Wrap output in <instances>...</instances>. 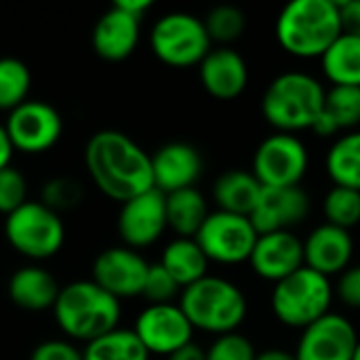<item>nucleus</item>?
Wrapping results in <instances>:
<instances>
[{
  "mask_svg": "<svg viewBox=\"0 0 360 360\" xmlns=\"http://www.w3.org/2000/svg\"><path fill=\"white\" fill-rule=\"evenodd\" d=\"M255 360H297V359H295V352H289V350H283V348H268V350L257 352Z\"/></svg>",
  "mask_w": 360,
  "mask_h": 360,
  "instance_id": "obj_43",
  "label": "nucleus"
},
{
  "mask_svg": "<svg viewBox=\"0 0 360 360\" xmlns=\"http://www.w3.org/2000/svg\"><path fill=\"white\" fill-rule=\"evenodd\" d=\"M30 360H84L82 359V352L65 342V340H49V342H42L38 344L32 354Z\"/></svg>",
  "mask_w": 360,
  "mask_h": 360,
  "instance_id": "obj_38",
  "label": "nucleus"
},
{
  "mask_svg": "<svg viewBox=\"0 0 360 360\" xmlns=\"http://www.w3.org/2000/svg\"><path fill=\"white\" fill-rule=\"evenodd\" d=\"M198 78L211 97L230 101L245 93L249 84V65L238 51L230 46H217L211 49L200 61Z\"/></svg>",
  "mask_w": 360,
  "mask_h": 360,
  "instance_id": "obj_19",
  "label": "nucleus"
},
{
  "mask_svg": "<svg viewBox=\"0 0 360 360\" xmlns=\"http://www.w3.org/2000/svg\"><path fill=\"white\" fill-rule=\"evenodd\" d=\"M257 238L259 234L249 217L226 211H213L194 236L207 259L221 266L249 264Z\"/></svg>",
  "mask_w": 360,
  "mask_h": 360,
  "instance_id": "obj_9",
  "label": "nucleus"
},
{
  "mask_svg": "<svg viewBox=\"0 0 360 360\" xmlns=\"http://www.w3.org/2000/svg\"><path fill=\"white\" fill-rule=\"evenodd\" d=\"M84 360H150V352L143 348L133 329H114L82 350Z\"/></svg>",
  "mask_w": 360,
  "mask_h": 360,
  "instance_id": "obj_28",
  "label": "nucleus"
},
{
  "mask_svg": "<svg viewBox=\"0 0 360 360\" xmlns=\"http://www.w3.org/2000/svg\"><path fill=\"white\" fill-rule=\"evenodd\" d=\"M209 259L194 238H175L171 240L160 257V266L177 281L181 289L194 285L207 276Z\"/></svg>",
  "mask_w": 360,
  "mask_h": 360,
  "instance_id": "obj_25",
  "label": "nucleus"
},
{
  "mask_svg": "<svg viewBox=\"0 0 360 360\" xmlns=\"http://www.w3.org/2000/svg\"><path fill=\"white\" fill-rule=\"evenodd\" d=\"M310 167L306 143L291 133H274L266 137L251 162V173L264 188L300 186Z\"/></svg>",
  "mask_w": 360,
  "mask_h": 360,
  "instance_id": "obj_10",
  "label": "nucleus"
},
{
  "mask_svg": "<svg viewBox=\"0 0 360 360\" xmlns=\"http://www.w3.org/2000/svg\"><path fill=\"white\" fill-rule=\"evenodd\" d=\"M352 360H360V342H359V348H356V352H354V359Z\"/></svg>",
  "mask_w": 360,
  "mask_h": 360,
  "instance_id": "obj_44",
  "label": "nucleus"
},
{
  "mask_svg": "<svg viewBox=\"0 0 360 360\" xmlns=\"http://www.w3.org/2000/svg\"><path fill=\"white\" fill-rule=\"evenodd\" d=\"M179 291H181V287L160 266V262L158 264H150L141 297H146L150 304H173V300L179 295Z\"/></svg>",
  "mask_w": 360,
  "mask_h": 360,
  "instance_id": "obj_34",
  "label": "nucleus"
},
{
  "mask_svg": "<svg viewBox=\"0 0 360 360\" xmlns=\"http://www.w3.org/2000/svg\"><path fill=\"white\" fill-rule=\"evenodd\" d=\"M335 297L352 310H360V266H350L346 268L340 278L338 285L333 287Z\"/></svg>",
  "mask_w": 360,
  "mask_h": 360,
  "instance_id": "obj_37",
  "label": "nucleus"
},
{
  "mask_svg": "<svg viewBox=\"0 0 360 360\" xmlns=\"http://www.w3.org/2000/svg\"><path fill=\"white\" fill-rule=\"evenodd\" d=\"M310 196L302 186L293 188H264L262 196L249 215L257 234L293 232L310 215Z\"/></svg>",
  "mask_w": 360,
  "mask_h": 360,
  "instance_id": "obj_16",
  "label": "nucleus"
},
{
  "mask_svg": "<svg viewBox=\"0 0 360 360\" xmlns=\"http://www.w3.org/2000/svg\"><path fill=\"white\" fill-rule=\"evenodd\" d=\"M342 34L340 0H293L276 17V40L297 59H321Z\"/></svg>",
  "mask_w": 360,
  "mask_h": 360,
  "instance_id": "obj_2",
  "label": "nucleus"
},
{
  "mask_svg": "<svg viewBox=\"0 0 360 360\" xmlns=\"http://www.w3.org/2000/svg\"><path fill=\"white\" fill-rule=\"evenodd\" d=\"M249 266L259 278L276 285L306 266L304 240H300L293 232L259 234L249 257Z\"/></svg>",
  "mask_w": 360,
  "mask_h": 360,
  "instance_id": "obj_17",
  "label": "nucleus"
},
{
  "mask_svg": "<svg viewBox=\"0 0 360 360\" xmlns=\"http://www.w3.org/2000/svg\"><path fill=\"white\" fill-rule=\"evenodd\" d=\"M80 200H82V188L72 177H55L42 186L40 202L46 205L55 213L70 211V209L78 207Z\"/></svg>",
  "mask_w": 360,
  "mask_h": 360,
  "instance_id": "obj_33",
  "label": "nucleus"
},
{
  "mask_svg": "<svg viewBox=\"0 0 360 360\" xmlns=\"http://www.w3.org/2000/svg\"><path fill=\"white\" fill-rule=\"evenodd\" d=\"M32 86L30 68L17 57H0V110L13 112L27 101Z\"/></svg>",
  "mask_w": 360,
  "mask_h": 360,
  "instance_id": "obj_29",
  "label": "nucleus"
},
{
  "mask_svg": "<svg viewBox=\"0 0 360 360\" xmlns=\"http://www.w3.org/2000/svg\"><path fill=\"white\" fill-rule=\"evenodd\" d=\"M202 21H205V27L209 32L211 42H219L221 46L236 42L247 30V17L234 4L213 6Z\"/></svg>",
  "mask_w": 360,
  "mask_h": 360,
  "instance_id": "obj_32",
  "label": "nucleus"
},
{
  "mask_svg": "<svg viewBox=\"0 0 360 360\" xmlns=\"http://www.w3.org/2000/svg\"><path fill=\"white\" fill-rule=\"evenodd\" d=\"M264 186L251 171L232 169L221 173L213 184V200L217 211L249 217L262 196Z\"/></svg>",
  "mask_w": 360,
  "mask_h": 360,
  "instance_id": "obj_23",
  "label": "nucleus"
},
{
  "mask_svg": "<svg viewBox=\"0 0 360 360\" xmlns=\"http://www.w3.org/2000/svg\"><path fill=\"white\" fill-rule=\"evenodd\" d=\"M6 291L17 308L27 312H44L55 308L61 287L49 270L40 266H23L11 276Z\"/></svg>",
  "mask_w": 360,
  "mask_h": 360,
  "instance_id": "obj_22",
  "label": "nucleus"
},
{
  "mask_svg": "<svg viewBox=\"0 0 360 360\" xmlns=\"http://www.w3.org/2000/svg\"><path fill=\"white\" fill-rule=\"evenodd\" d=\"M327 89L306 72H283L266 86L262 114L276 133L310 131L325 110Z\"/></svg>",
  "mask_w": 360,
  "mask_h": 360,
  "instance_id": "obj_3",
  "label": "nucleus"
},
{
  "mask_svg": "<svg viewBox=\"0 0 360 360\" xmlns=\"http://www.w3.org/2000/svg\"><path fill=\"white\" fill-rule=\"evenodd\" d=\"M205 21L192 13H167L150 32L152 53L171 68H192L209 55L211 46Z\"/></svg>",
  "mask_w": 360,
  "mask_h": 360,
  "instance_id": "obj_8",
  "label": "nucleus"
},
{
  "mask_svg": "<svg viewBox=\"0 0 360 360\" xmlns=\"http://www.w3.org/2000/svg\"><path fill=\"white\" fill-rule=\"evenodd\" d=\"M167 196V224L177 238H194L207 217L211 215L209 202L196 188H186Z\"/></svg>",
  "mask_w": 360,
  "mask_h": 360,
  "instance_id": "obj_24",
  "label": "nucleus"
},
{
  "mask_svg": "<svg viewBox=\"0 0 360 360\" xmlns=\"http://www.w3.org/2000/svg\"><path fill=\"white\" fill-rule=\"evenodd\" d=\"M325 114L340 131H354L360 124V86H331L325 97Z\"/></svg>",
  "mask_w": 360,
  "mask_h": 360,
  "instance_id": "obj_31",
  "label": "nucleus"
},
{
  "mask_svg": "<svg viewBox=\"0 0 360 360\" xmlns=\"http://www.w3.org/2000/svg\"><path fill=\"white\" fill-rule=\"evenodd\" d=\"M4 236L8 245L32 262L57 255L65 243V226L59 213L40 200H27L23 207L6 215Z\"/></svg>",
  "mask_w": 360,
  "mask_h": 360,
  "instance_id": "obj_7",
  "label": "nucleus"
},
{
  "mask_svg": "<svg viewBox=\"0 0 360 360\" xmlns=\"http://www.w3.org/2000/svg\"><path fill=\"white\" fill-rule=\"evenodd\" d=\"M141 19L112 4L95 23L91 34L93 51L105 61H122L133 55L139 44Z\"/></svg>",
  "mask_w": 360,
  "mask_h": 360,
  "instance_id": "obj_21",
  "label": "nucleus"
},
{
  "mask_svg": "<svg viewBox=\"0 0 360 360\" xmlns=\"http://www.w3.org/2000/svg\"><path fill=\"white\" fill-rule=\"evenodd\" d=\"M333 300L335 291L331 278L304 266L295 274L274 285L270 304L278 323L304 331L331 312Z\"/></svg>",
  "mask_w": 360,
  "mask_h": 360,
  "instance_id": "obj_6",
  "label": "nucleus"
},
{
  "mask_svg": "<svg viewBox=\"0 0 360 360\" xmlns=\"http://www.w3.org/2000/svg\"><path fill=\"white\" fill-rule=\"evenodd\" d=\"M205 169L200 152L186 141H171L160 146L152 154L154 188L162 194H173L186 188H194Z\"/></svg>",
  "mask_w": 360,
  "mask_h": 360,
  "instance_id": "obj_18",
  "label": "nucleus"
},
{
  "mask_svg": "<svg viewBox=\"0 0 360 360\" xmlns=\"http://www.w3.org/2000/svg\"><path fill=\"white\" fill-rule=\"evenodd\" d=\"M354 255V240L348 230L331 224L316 226L304 240V262L310 270L331 278L350 268Z\"/></svg>",
  "mask_w": 360,
  "mask_h": 360,
  "instance_id": "obj_20",
  "label": "nucleus"
},
{
  "mask_svg": "<svg viewBox=\"0 0 360 360\" xmlns=\"http://www.w3.org/2000/svg\"><path fill=\"white\" fill-rule=\"evenodd\" d=\"M325 224L342 230H352L360 224V192L352 188L333 186L323 200Z\"/></svg>",
  "mask_w": 360,
  "mask_h": 360,
  "instance_id": "obj_30",
  "label": "nucleus"
},
{
  "mask_svg": "<svg viewBox=\"0 0 360 360\" xmlns=\"http://www.w3.org/2000/svg\"><path fill=\"white\" fill-rule=\"evenodd\" d=\"M331 86H360V36L342 34L321 57Z\"/></svg>",
  "mask_w": 360,
  "mask_h": 360,
  "instance_id": "obj_26",
  "label": "nucleus"
},
{
  "mask_svg": "<svg viewBox=\"0 0 360 360\" xmlns=\"http://www.w3.org/2000/svg\"><path fill=\"white\" fill-rule=\"evenodd\" d=\"M179 308L194 329L217 338L236 333L249 312V304L240 287L228 278L211 274L181 289Z\"/></svg>",
  "mask_w": 360,
  "mask_h": 360,
  "instance_id": "obj_5",
  "label": "nucleus"
},
{
  "mask_svg": "<svg viewBox=\"0 0 360 360\" xmlns=\"http://www.w3.org/2000/svg\"><path fill=\"white\" fill-rule=\"evenodd\" d=\"M84 162L93 184L116 202L154 188L152 156L122 131H97L86 143Z\"/></svg>",
  "mask_w": 360,
  "mask_h": 360,
  "instance_id": "obj_1",
  "label": "nucleus"
},
{
  "mask_svg": "<svg viewBox=\"0 0 360 360\" xmlns=\"http://www.w3.org/2000/svg\"><path fill=\"white\" fill-rule=\"evenodd\" d=\"M118 234L129 249H146L154 245L165 230L167 224V196L152 188L127 202H122L118 213Z\"/></svg>",
  "mask_w": 360,
  "mask_h": 360,
  "instance_id": "obj_13",
  "label": "nucleus"
},
{
  "mask_svg": "<svg viewBox=\"0 0 360 360\" xmlns=\"http://www.w3.org/2000/svg\"><path fill=\"white\" fill-rule=\"evenodd\" d=\"M148 270L150 264L135 249L110 247L95 257L91 281L116 300L137 297L143 293Z\"/></svg>",
  "mask_w": 360,
  "mask_h": 360,
  "instance_id": "obj_15",
  "label": "nucleus"
},
{
  "mask_svg": "<svg viewBox=\"0 0 360 360\" xmlns=\"http://www.w3.org/2000/svg\"><path fill=\"white\" fill-rule=\"evenodd\" d=\"M257 352L243 333H228L213 340L207 348V360H255Z\"/></svg>",
  "mask_w": 360,
  "mask_h": 360,
  "instance_id": "obj_36",
  "label": "nucleus"
},
{
  "mask_svg": "<svg viewBox=\"0 0 360 360\" xmlns=\"http://www.w3.org/2000/svg\"><path fill=\"white\" fill-rule=\"evenodd\" d=\"M325 167L333 186L360 192V131H350L331 143Z\"/></svg>",
  "mask_w": 360,
  "mask_h": 360,
  "instance_id": "obj_27",
  "label": "nucleus"
},
{
  "mask_svg": "<svg viewBox=\"0 0 360 360\" xmlns=\"http://www.w3.org/2000/svg\"><path fill=\"white\" fill-rule=\"evenodd\" d=\"M27 202V181L13 165L0 171V213L11 215Z\"/></svg>",
  "mask_w": 360,
  "mask_h": 360,
  "instance_id": "obj_35",
  "label": "nucleus"
},
{
  "mask_svg": "<svg viewBox=\"0 0 360 360\" xmlns=\"http://www.w3.org/2000/svg\"><path fill=\"white\" fill-rule=\"evenodd\" d=\"M342 27L346 34L360 36V0H344L340 2Z\"/></svg>",
  "mask_w": 360,
  "mask_h": 360,
  "instance_id": "obj_39",
  "label": "nucleus"
},
{
  "mask_svg": "<svg viewBox=\"0 0 360 360\" xmlns=\"http://www.w3.org/2000/svg\"><path fill=\"white\" fill-rule=\"evenodd\" d=\"M116 6H120L122 11H127L129 15L137 17V19H143L146 13L152 8V2L150 0H118L114 2Z\"/></svg>",
  "mask_w": 360,
  "mask_h": 360,
  "instance_id": "obj_41",
  "label": "nucleus"
},
{
  "mask_svg": "<svg viewBox=\"0 0 360 360\" xmlns=\"http://www.w3.org/2000/svg\"><path fill=\"white\" fill-rule=\"evenodd\" d=\"M120 300L93 281H74L61 287L53 314L59 329L84 344L118 329Z\"/></svg>",
  "mask_w": 360,
  "mask_h": 360,
  "instance_id": "obj_4",
  "label": "nucleus"
},
{
  "mask_svg": "<svg viewBox=\"0 0 360 360\" xmlns=\"http://www.w3.org/2000/svg\"><path fill=\"white\" fill-rule=\"evenodd\" d=\"M133 331L150 354L162 356L188 346L194 335V327L179 304H150L139 312Z\"/></svg>",
  "mask_w": 360,
  "mask_h": 360,
  "instance_id": "obj_12",
  "label": "nucleus"
},
{
  "mask_svg": "<svg viewBox=\"0 0 360 360\" xmlns=\"http://www.w3.org/2000/svg\"><path fill=\"white\" fill-rule=\"evenodd\" d=\"M4 129L15 150L25 154H42L61 139L63 118L51 103L27 99L8 112Z\"/></svg>",
  "mask_w": 360,
  "mask_h": 360,
  "instance_id": "obj_11",
  "label": "nucleus"
},
{
  "mask_svg": "<svg viewBox=\"0 0 360 360\" xmlns=\"http://www.w3.org/2000/svg\"><path fill=\"white\" fill-rule=\"evenodd\" d=\"M13 152H15V148H13V143L8 139V133H6L4 124H0V171L11 167Z\"/></svg>",
  "mask_w": 360,
  "mask_h": 360,
  "instance_id": "obj_42",
  "label": "nucleus"
},
{
  "mask_svg": "<svg viewBox=\"0 0 360 360\" xmlns=\"http://www.w3.org/2000/svg\"><path fill=\"white\" fill-rule=\"evenodd\" d=\"M167 360H207V350L200 348L198 344L190 342L188 346H184L177 352H173L171 356H167Z\"/></svg>",
  "mask_w": 360,
  "mask_h": 360,
  "instance_id": "obj_40",
  "label": "nucleus"
},
{
  "mask_svg": "<svg viewBox=\"0 0 360 360\" xmlns=\"http://www.w3.org/2000/svg\"><path fill=\"white\" fill-rule=\"evenodd\" d=\"M359 342L360 338L354 325L346 316L329 312L302 331L295 348V359L352 360Z\"/></svg>",
  "mask_w": 360,
  "mask_h": 360,
  "instance_id": "obj_14",
  "label": "nucleus"
}]
</instances>
